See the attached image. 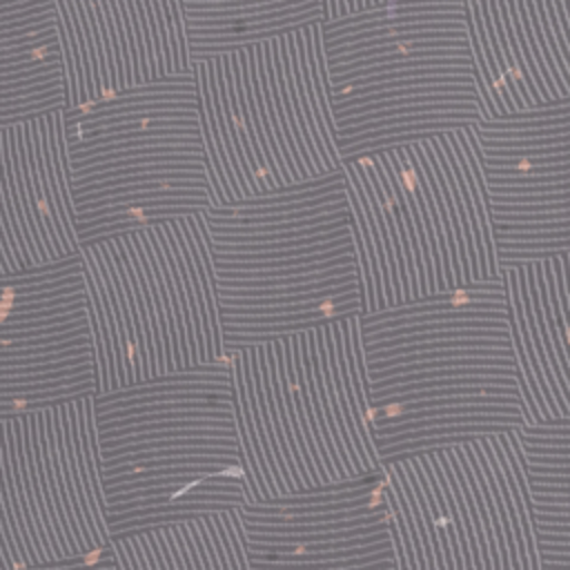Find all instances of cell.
Masks as SVG:
<instances>
[{
  "instance_id": "cell-1",
  "label": "cell",
  "mask_w": 570,
  "mask_h": 570,
  "mask_svg": "<svg viewBox=\"0 0 570 570\" xmlns=\"http://www.w3.org/2000/svg\"><path fill=\"white\" fill-rule=\"evenodd\" d=\"M358 321L383 465L525 425L501 281L365 312Z\"/></svg>"
},
{
  "instance_id": "cell-2",
  "label": "cell",
  "mask_w": 570,
  "mask_h": 570,
  "mask_svg": "<svg viewBox=\"0 0 570 570\" xmlns=\"http://www.w3.org/2000/svg\"><path fill=\"white\" fill-rule=\"evenodd\" d=\"M361 314L499 281L474 127L341 163Z\"/></svg>"
},
{
  "instance_id": "cell-3",
  "label": "cell",
  "mask_w": 570,
  "mask_h": 570,
  "mask_svg": "<svg viewBox=\"0 0 570 570\" xmlns=\"http://www.w3.org/2000/svg\"><path fill=\"white\" fill-rule=\"evenodd\" d=\"M358 316L225 352L247 503L338 485L383 468Z\"/></svg>"
},
{
  "instance_id": "cell-4",
  "label": "cell",
  "mask_w": 570,
  "mask_h": 570,
  "mask_svg": "<svg viewBox=\"0 0 570 570\" xmlns=\"http://www.w3.org/2000/svg\"><path fill=\"white\" fill-rule=\"evenodd\" d=\"M225 352L358 316V263L341 169L205 212Z\"/></svg>"
},
{
  "instance_id": "cell-5",
  "label": "cell",
  "mask_w": 570,
  "mask_h": 570,
  "mask_svg": "<svg viewBox=\"0 0 570 570\" xmlns=\"http://www.w3.org/2000/svg\"><path fill=\"white\" fill-rule=\"evenodd\" d=\"M109 534L247 503L227 358L94 396Z\"/></svg>"
},
{
  "instance_id": "cell-6",
  "label": "cell",
  "mask_w": 570,
  "mask_h": 570,
  "mask_svg": "<svg viewBox=\"0 0 570 570\" xmlns=\"http://www.w3.org/2000/svg\"><path fill=\"white\" fill-rule=\"evenodd\" d=\"M321 38L343 160L483 118L463 0H390Z\"/></svg>"
},
{
  "instance_id": "cell-7",
  "label": "cell",
  "mask_w": 570,
  "mask_h": 570,
  "mask_svg": "<svg viewBox=\"0 0 570 570\" xmlns=\"http://www.w3.org/2000/svg\"><path fill=\"white\" fill-rule=\"evenodd\" d=\"M212 205L341 169L321 24L191 62Z\"/></svg>"
},
{
  "instance_id": "cell-8",
  "label": "cell",
  "mask_w": 570,
  "mask_h": 570,
  "mask_svg": "<svg viewBox=\"0 0 570 570\" xmlns=\"http://www.w3.org/2000/svg\"><path fill=\"white\" fill-rule=\"evenodd\" d=\"M78 258L98 392L225 361L203 214L89 240Z\"/></svg>"
},
{
  "instance_id": "cell-9",
  "label": "cell",
  "mask_w": 570,
  "mask_h": 570,
  "mask_svg": "<svg viewBox=\"0 0 570 570\" xmlns=\"http://www.w3.org/2000/svg\"><path fill=\"white\" fill-rule=\"evenodd\" d=\"M62 116L80 245L212 205L191 71Z\"/></svg>"
},
{
  "instance_id": "cell-10",
  "label": "cell",
  "mask_w": 570,
  "mask_h": 570,
  "mask_svg": "<svg viewBox=\"0 0 570 570\" xmlns=\"http://www.w3.org/2000/svg\"><path fill=\"white\" fill-rule=\"evenodd\" d=\"M396 570H543L519 430L383 465Z\"/></svg>"
},
{
  "instance_id": "cell-11",
  "label": "cell",
  "mask_w": 570,
  "mask_h": 570,
  "mask_svg": "<svg viewBox=\"0 0 570 570\" xmlns=\"http://www.w3.org/2000/svg\"><path fill=\"white\" fill-rule=\"evenodd\" d=\"M109 543L94 396L0 419V570L62 563Z\"/></svg>"
},
{
  "instance_id": "cell-12",
  "label": "cell",
  "mask_w": 570,
  "mask_h": 570,
  "mask_svg": "<svg viewBox=\"0 0 570 570\" xmlns=\"http://www.w3.org/2000/svg\"><path fill=\"white\" fill-rule=\"evenodd\" d=\"M501 267L570 249V98L474 125Z\"/></svg>"
},
{
  "instance_id": "cell-13",
  "label": "cell",
  "mask_w": 570,
  "mask_h": 570,
  "mask_svg": "<svg viewBox=\"0 0 570 570\" xmlns=\"http://www.w3.org/2000/svg\"><path fill=\"white\" fill-rule=\"evenodd\" d=\"M96 392L78 254L0 276V419Z\"/></svg>"
},
{
  "instance_id": "cell-14",
  "label": "cell",
  "mask_w": 570,
  "mask_h": 570,
  "mask_svg": "<svg viewBox=\"0 0 570 570\" xmlns=\"http://www.w3.org/2000/svg\"><path fill=\"white\" fill-rule=\"evenodd\" d=\"M249 570H396L383 468L240 508Z\"/></svg>"
},
{
  "instance_id": "cell-15",
  "label": "cell",
  "mask_w": 570,
  "mask_h": 570,
  "mask_svg": "<svg viewBox=\"0 0 570 570\" xmlns=\"http://www.w3.org/2000/svg\"><path fill=\"white\" fill-rule=\"evenodd\" d=\"M65 109L191 71L183 0H53Z\"/></svg>"
},
{
  "instance_id": "cell-16",
  "label": "cell",
  "mask_w": 570,
  "mask_h": 570,
  "mask_svg": "<svg viewBox=\"0 0 570 570\" xmlns=\"http://www.w3.org/2000/svg\"><path fill=\"white\" fill-rule=\"evenodd\" d=\"M78 252L62 111L0 127V276Z\"/></svg>"
},
{
  "instance_id": "cell-17",
  "label": "cell",
  "mask_w": 570,
  "mask_h": 570,
  "mask_svg": "<svg viewBox=\"0 0 570 570\" xmlns=\"http://www.w3.org/2000/svg\"><path fill=\"white\" fill-rule=\"evenodd\" d=\"M483 118L570 98V0H463Z\"/></svg>"
},
{
  "instance_id": "cell-18",
  "label": "cell",
  "mask_w": 570,
  "mask_h": 570,
  "mask_svg": "<svg viewBox=\"0 0 570 570\" xmlns=\"http://www.w3.org/2000/svg\"><path fill=\"white\" fill-rule=\"evenodd\" d=\"M523 419L570 414V249L501 267Z\"/></svg>"
},
{
  "instance_id": "cell-19",
  "label": "cell",
  "mask_w": 570,
  "mask_h": 570,
  "mask_svg": "<svg viewBox=\"0 0 570 570\" xmlns=\"http://www.w3.org/2000/svg\"><path fill=\"white\" fill-rule=\"evenodd\" d=\"M62 109L53 0H0V127Z\"/></svg>"
},
{
  "instance_id": "cell-20",
  "label": "cell",
  "mask_w": 570,
  "mask_h": 570,
  "mask_svg": "<svg viewBox=\"0 0 570 570\" xmlns=\"http://www.w3.org/2000/svg\"><path fill=\"white\" fill-rule=\"evenodd\" d=\"M111 557L114 570H249L240 508L111 537Z\"/></svg>"
},
{
  "instance_id": "cell-21",
  "label": "cell",
  "mask_w": 570,
  "mask_h": 570,
  "mask_svg": "<svg viewBox=\"0 0 570 570\" xmlns=\"http://www.w3.org/2000/svg\"><path fill=\"white\" fill-rule=\"evenodd\" d=\"M543 570H570V414L519 430Z\"/></svg>"
},
{
  "instance_id": "cell-22",
  "label": "cell",
  "mask_w": 570,
  "mask_h": 570,
  "mask_svg": "<svg viewBox=\"0 0 570 570\" xmlns=\"http://www.w3.org/2000/svg\"><path fill=\"white\" fill-rule=\"evenodd\" d=\"M191 60L325 20L323 0H183Z\"/></svg>"
},
{
  "instance_id": "cell-23",
  "label": "cell",
  "mask_w": 570,
  "mask_h": 570,
  "mask_svg": "<svg viewBox=\"0 0 570 570\" xmlns=\"http://www.w3.org/2000/svg\"><path fill=\"white\" fill-rule=\"evenodd\" d=\"M24 570H114V557H111V543L94 554L51 563V566H38V568H24Z\"/></svg>"
},
{
  "instance_id": "cell-24",
  "label": "cell",
  "mask_w": 570,
  "mask_h": 570,
  "mask_svg": "<svg viewBox=\"0 0 570 570\" xmlns=\"http://www.w3.org/2000/svg\"><path fill=\"white\" fill-rule=\"evenodd\" d=\"M385 2H390V0H323V11H325V20H330V18L356 13L363 9H372V7H379Z\"/></svg>"
}]
</instances>
